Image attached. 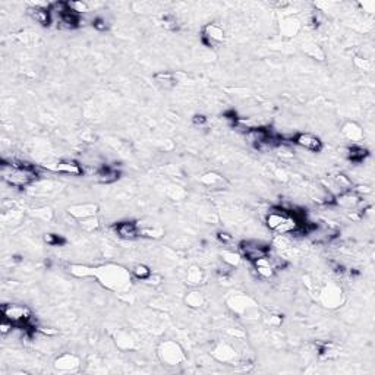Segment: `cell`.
Returning a JSON list of instances; mask_svg holds the SVG:
<instances>
[{
	"label": "cell",
	"instance_id": "9a60e30c",
	"mask_svg": "<svg viewBox=\"0 0 375 375\" xmlns=\"http://www.w3.org/2000/svg\"><path fill=\"white\" fill-rule=\"evenodd\" d=\"M44 241H46L49 245H53V246L63 244V239H62L60 236H57V235H53V233L46 235V236H44Z\"/></svg>",
	"mask_w": 375,
	"mask_h": 375
},
{
	"label": "cell",
	"instance_id": "3957f363",
	"mask_svg": "<svg viewBox=\"0 0 375 375\" xmlns=\"http://www.w3.org/2000/svg\"><path fill=\"white\" fill-rule=\"evenodd\" d=\"M3 318H8L14 322V325L21 327L22 330L28 327L31 322V312L21 305H3Z\"/></svg>",
	"mask_w": 375,
	"mask_h": 375
},
{
	"label": "cell",
	"instance_id": "8992f818",
	"mask_svg": "<svg viewBox=\"0 0 375 375\" xmlns=\"http://www.w3.org/2000/svg\"><path fill=\"white\" fill-rule=\"evenodd\" d=\"M225 38V33L220 27L211 24V25H207L204 28V34H203V41L208 44V46H214L216 43H220L223 41Z\"/></svg>",
	"mask_w": 375,
	"mask_h": 375
},
{
	"label": "cell",
	"instance_id": "5bb4252c",
	"mask_svg": "<svg viewBox=\"0 0 375 375\" xmlns=\"http://www.w3.org/2000/svg\"><path fill=\"white\" fill-rule=\"evenodd\" d=\"M68 3H69L71 11H74L78 15H81L82 12H87V5L82 2H68Z\"/></svg>",
	"mask_w": 375,
	"mask_h": 375
},
{
	"label": "cell",
	"instance_id": "4fadbf2b",
	"mask_svg": "<svg viewBox=\"0 0 375 375\" xmlns=\"http://www.w3.org/2000/svg\"><path fill=\"white\" fill-rule=\"evenodd\" d=\"M132 274H133L136 279H139V280H148L151 277V270L147 265H144V264H138V265L133 267Z\"/></svg>",
	"mask_w": 375,
	"mask_h": 375
},
{
	"label": "cell",
	"instance_id": "6da1fadb",
	"mask_svg": "<svg viewBox=\"0 0 375 375\" xmlns=\"http://www.w3.org/2000/svg\"><path fill=\"white\" fill-rule=\"evenodd\" d=\"M3 169V180L8 182L11 186L24 188L28 186L37 179V170L30 163H11L2 161Z\"/></svg>",
	"mask_w": 375,
	"mask_h": 375
},
{
	"label": "cell",
	"instance_id": "ba28073f",
	"mask_svg": "<svg viewBox=\"0 0 375 375\" xmlns=\"http://www.w3.org/2000/svg\"><path fill=\"white\" fill-rule=\"evenodd\" d=\"M55 169L60 173H66V174H74V176H79L84 173V169L81 167V164H78L74 160H63L59 161Z\"/></svg>",
	"mask_w": 375,
	"mask_h": 375
},
{
	"label": "cell",
	"instance_id": "52a82bcc",
	"mask_svg": "<svg viewBox=\"0 0 375 375\" xmlns=\"http://www.w3.org/2000/svg\"><path fill=\"white\" fill-rule=\"evenodd\" d=\"M116 233L123 238V239H135L138 235H139V230L136 225L133 222H122V223H117L116 227H114Z\"/></svg>",
	"mask_w": 375,
	"mask_h": 375
},
{
	"label": "cell",
	"instance_id": "ac0fdd59",
	"mask_svg": "<svg viewBox=\"0 0 375 375\" xmlns=\"http://www.w3.org/2000/svg\"><path fill=\"white\" fill-rule=\"evenodd\" d=\"M219 239H220V242H223V244H229V242L232 241V236L227 235V233H219Z\"/></svg>",
	"mask_w": 375,
	"mask_h": 375
},
{
	"label": "cell",
	"instance_id": "7a4b0ae2",
	"mask_svg": "<svg viewBox=\"0 0 375 375\" xmlns=\"http://www.w3.org/2000/svg\"><path fill=\"white\" fill-rule=\"evenodd\" d=\"M239 251L251 263H257L270 255V246L258 241H245L239 245Z\"/></svg>",
	"mask_w": 375,
	"mask_h": 375
},
{
	"label": "cell",
	"instance_id": "30bf717a",
	"mask_svg": "<svg viewBox=\"0 0 375 375\" xmlns=\"http://www.w3.org/2000/svg\"><path fill=\"white\" fill-rule=\"evenodd\" d=\"M255 264V267H257V273L264 277V279H270V277H273L274 276V273H276V270H274V267H273V263H271V258L270 257H265L263 260H260V261H257Z\"/></svg>",
	"mask_w": 375,
	"mask_h": 375
},
{
	"label": "cell",
	"instance_id": "9c48e42d",
	"mask_svg": "<svg viewBox=\"0 0 375 375\" xmlns=\"http://www.w3.org/2000/svg\"><path fill=\"white\" fill-rule=\"evenodd\" d=\"M119 174L120 173L114 167H110V166H103V167L97 170V179L101 183H112V182L119 179Z\"/></svg>",
	"mask_w": 375,
	"mask_h": 375
},
{
	"label": "cell",
	"instance_id": "5b68a950",
	"mask_svg": "<svg viewBox=\"0 0 375 375\" xmlns=\"http://www.w3.org/2000/svg\"><path fill=\"white\" fill-rule=\"evenodd\" d=\"M30 17L34 19L37 24L43 25V27H49L52 22V12H50V6L44 8L41 5H36L33 8L28 9Z\"/></svg>",
	"mask_w": 375,
	"mask_h": 375
},
{
	"label": "cell",
	"instance_id": "277c9868",
	"mask_svg": "<svg viewBox=\"0 0 375 375\" xmlns=\"http://www.w3.org/2000/svg\"><path fill=\"white\" fill-rule=\"evenodd\" d=\"M295 142L298 145H300V147L306 148V150L315 151V152H318L322 148L321 139H319L318 136L312 135V133H299V135H296L295 136Z\"/></svg>",
	"mask_w": 375,
	"mask_h": 375
},
{
	"label": "cell",
	"instance_id": "2e32d148",
	"mask_svg": "<svg viewBox=\"0 0 375 375\" xmlns=\"http://www.w3.org/2000/svg\"><path fill=\"white\" fill-rule=\"evenodd\" d=\"M93 27L98 31H106L107 30V25H106V21L101 18H97L93 21Z\"/></svg>",
	"mask_w": 375,
	"mask_h": 375
},
{
	"label": "cell",
	"instance_id": "e0dca14e",
	"mask_svg": "<svg viewBox=\"0 0 375 375\" xmlns=\"http://www.w3.org/2000/svg\"><path fill=\"white\" fill-rule=\"evenodd\" d=\"M194 123L195 125H206L207 117L203 114H197V116H194Z\"/></svg>",
	"mask_w": 375,
	"mask_h": 375
},
{
	"label": "cell",
	"instance_id": "8fae6325",
	"mask_svg": "<svg viewBox=\"0 0 375 375\" xmlns=\"http://www.w3.org/2000/svg\"><path fill=\"white\" fill-rule=\"evenodd\" d=\"M59 19H60L62 27L69 28V30H74V28H76V27L79 25V15L75 14L74 11H71V8H69L68 12L62 14V15L59 17Z\"/></svg>",
	"mask_w": 375,
	"mask_h": 375
},
{
	"label": "cell",
	"instance_id": "7c38bea8",
	"mask_svg": "<svg viewBox=\"0 0 375 375\" xmlns=\"http://www.w3.org/2000/svg\"><path fill=\"white\" fill-rule=\"evenodd\" d=\"M368 155V150L363 148V147H359V145H352L349 151H347V157L350 161L353 163H360L363 161V158Z\"/></svg>",
	"mask_w": 375,
	"mask_h": 375
}]
</instances>
